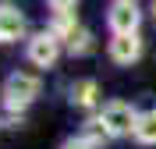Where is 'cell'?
Returning <instances> with one entry per match:
<instances>
[{"label":"cell","instance_id":"obj_1","mask_svg":"<svg viewBox=\"0 0 156 149\" xmlns=\"http://www.w3.org/2000/svg\"><path fill=\"white\" fill-rule=\"evenodd\" d=\"M39 89H43L39 75H32V71H14V75H7V82H4L0 99H4L7 114H21V110H29L32 103H36Z\"/></svg>","mask_w":156,"mask_h":149},{"label":"cell","instance_id":"obj_2","mask_svg":"<svg viewBox=\"0 0 156 149\" xmlns=\"http://www.w3.org/2000/svg\"><path fill=\"white\" fill-rule=\"evenodd\" d=\"M99 121L107 128L110 139H121V135H135V124H138V110L124 99H110L107 107L99 110Z\"/></svg>","mask_w":156,"mask_h":149},{"label":"cell","instance_id":"obj_3","mask_svg":"<svg viewBox=\"0 0 156 149\" xmlns=\"http://www.w3.org/2000/svg\"><path fill=\"white\" fill-rule=\"evenodd\" d=\"M107 25L114 36H131L142 25V11H138V0H114L107 11Z\"/></svg>","mask_w":156,"mask_h":149},{"label":"cell","instance_id":"obj_4","mask_svg":"<svg viewBox=\"0 0 156 149\" xmlns=\"http://www.w3.org/2000/svg\"><path fill=\"white\" fill-rule=\"evenodd\" d=\"M25 53H29V60L36 68H53L57 57H60V39L50 29H43V32H36L29 39V50H25Z\"/></svg>","mask_w":156,"mask_h":149},{"label":"cell","instance_id":"obj_5","mask_svg":"<svg viewBox=\"0 0 156 149\" xmlns=\"http://www.w3.org/2000/svg\"><path fill=\"white\" fill-rule=\"evenodd\" d=\"M138 57H142V36H138V32H131V36H114V39H110V60H114V64L131 68Z\"/></svg>","mask_w":156,"mask_h":149},{"label":"cell","instance_id":"obj_6","mask_svg":"<svg viewBox=\"0 0 156 149\" xmlns=\"http://www.w3.org/2000/svg\"><path fill=\"white\" fill-rule=\"evenodd\" d=\"M25 29H29L25 14H21L18 7L4 4V7H0V43H18V39H25Z\"/></svg>","mask_w":156,"mask_h":149},{"label":"cell","instance_id":"obj_7","mask_svg":"<svg viewBox=\"0 0 156 149\" xmlns=\"http://www.w3.org/2000/svg\"><path fill=\"white\" fill-rule=\"evenodd\" d=\"M99 99V82L96 78H78L75 85H71V103H75L78 110H92Z\"/></svg>","mask_w":156,"mask_h":149},{"label":"cell","instance_id":"obj_8","mask_svg":"<svg viewBox=\"0 0 156 149\" xmlns=\"http://www.w3.org/2000/svg\"><path fill=\"white\" fill-rule=\"evenodd\" d=\"M78 29H82V25H78L75 11H53V21H50V32H53L57 39H64V43H68V39L75 36Z\"/></svg>","mask_w":156,"mask_h":149},{"label":"cell","instance_id":"obj_9","mask_svg":"<svg viewBox=\"0 0 156 149\" xmlns=\"http://www.w3.org/2000/svg\"><path fill=\"white\" fill-rule=\"evenodd\" d=\"M135 142L142 146H156V107L138 114V124H135Z\"/></svg>","mask_w":156,"mask_h":149},{"label":"cell","instance_id":"obj_10","mask_svg":"<svg viewBox=\"0 0 156 149\" xmlns=\"http://www.w3.org/2000/svg\"><path fill=\"white\" fill-rule=\"evenodd\" d=\"M92 50H96V36H92L89 29H78L75 36L68 39V53L71 57H89Z\"/></svg>","mask_w":156,"mask_h":149},{"label":"cell","instance_id":"obj_11","mask_svg":"<svg viewBox=\"0 0 156 149\" xmlns=\"http://www.w3.org/2000/svg\"><path fill=\"white\" fill-rule=\"evenodd\" d=\"M82 139H85L92 149H99V146H107V142H110V135H107V128H103V121H99V117H89Z\"/></svg>","mask_w":156,"mask_h":149},{"label":"cell","instance_id":"obj_12","mask_svg":"<svg viewBox=\"0 0 156 149\" xmlns=\"http://www.w3.org/2000/svg\"><path fill=\"white\" fill-rule=\"evenodd\" d=\"M60 149H92V146H89L82 135H75V139H64V142H60Z\"/></svg>","mask_w":156,"mask_h":149},{"label":"cell","instance_id":"obj_13","mask_svg":"<svg viewBox=\"0 0 156 149\" xmlns=\"http://www.w3.org/2000/svg\"><path fill=\"white\" fill-rule=\"evenodd\" d=\"M4 128H11V131L25 128V117H21V114H7V121H4Z\"/></svg>","mask_w":156,"mask_h":149},{"label":"cell","instance_id":"obj_14","mask_svg":"<svg viewBox=\"0 0 156 149\" xmlns=\"http://www.w3.org/2000/svg\"><path fill=\"white\" fill-rule=\"evenodd\" d=\"M46 4H50L53 11H71V7L78 4V0H46Z\"/></svg>","mask_w":156,"mask_h":149},{"label":"cell","instance_id":"obj_15","mask_svg":"<svg viewBox=\"0 0 156 149\" xmlns=\"http://www.w3.org/2000/svg\"><path fill=\"white\" fill-rule=\"evenodd\" d=\"M149 11H153V18H156V0H153V7H149Z\"/></svg>","mask_w":156,"mask_h":149}]
</instances>
